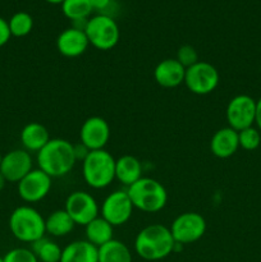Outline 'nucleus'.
<instances>
[{"label":"nucleus","mask_w":261,"mask_h":262,"mask_svg":"<svg viewBox=\"0 0 261 262\" xmlns=\"http://www.w3.org/2000/svg\"><path fill=\"white\" fill-rule=\"evenodd\" d=\"M76 161L74 145L63 138H51L37 152L38 169L50 178H60L71 173Z\"/></svg>","instance_id":"1"},{"label":"nucleus","mask_w":261,"mask_h":262,"mask_svg":"<svg viewBox=\"0 0 261 262\" xmlns=\"http://www.w3.org/2000/svg\"><path fill=\"white\" fill-rule=\"evenodd\" d=\"M176 241L165 225L151 224L140 230L135 239V251L146 261H159L174 252Z\"/></svg>","instance_id":"2"},{"label":"nucleus","mask_w":261,"mask_h":262,"mask_svg":"<svg viewBox=\"0 0 261 262\" xmlns=\"http://www.w3.org/2000/svg\"><path fill=\"white\" fill-rule=\"evenodd\" d=\"M127 193L135 209L148 214L163 210L168 201L165 187L156 179L147 177H142L128 187Z\"/></svg>","instance_id":"3"},{"label":"nucleus","mask_w":261,"mask_h":262,"mask_svg":"<svg viewBox=\"0 0 261 262\" xmlns=\"http://www.w3.org/2000/svg\"><path fill=\"white\" fill-rule=\"evenodd\" d=\"M82 176L91 188H106L115 179V159L105 148L90 151L82 161Z\"/></svg>","instance_id":"4"},{"label":"nucleus","mask_w":261,"mask_h":262,"mask_svg":"<svg viewBox=\"0 0 261 262\" xmlns=\"http://www.w3.org/2000/svg\"><path fill=\"white\" fill-rule=\"evenodd\" d=\"M9 229L18 241L32 245L45 237V219L31 206H19L9 216Z\"/></svg>","instance_id":"5"},{"label":"nucleus","mask_w":261,"mask_h":262,"mask_svg":"<svg viewBox=\"0 0 261 262\" xmlns=\"http://www.w3.org/2000/svg\"><path fill=\"white\" fill-rule=\"evenodd\" d=\"M90 45L97 50L106 51L117 46L120 38V30L112 15L96 14L90 17L84 28Z\"/></svg>","instance_id":"6"},{"label":"nucleus","mask_w":261,"mask_h":262,"mask_svg":"<svg viewBox=\"0 0 261 262\" xmlns=\"http://www.w3.org/2000/svg\"><path fill=\"white\" fill-rule=\"evenodd\" d=\"M184 84L194 95H209L219 84V72L207 61H197L186 69Z\"/></svg>","instance_id":"7"},{"label":"nucleus","mask_w":261,"mask_h":262,"mask_svg":"<svg viewBox=\"0 0 261 262\" xmlns=\"http://www.w3.org/2000/svg\"><path fill=\"white\" fill-rule=\"evenodd\" d=\"M170 232L176 243L189 245L204 237L206 232V220L199 212H183L174 219Z\"/></svg>","instance_id":"8"},{"label":"nucleus","mask_w":261,"mask_h":262,"mask_svg":"<svg viewBox=\"0 0 261 262\" xmlns=\"http://www.w3.org/2000/svg\"><path fill=\"white\" fill-rule=\"evenodd\" d=\"M225 117L228 127L237 132L252 127L256 119V100L248 95H237L228 102Z\"/></svg>","instance_id":"9"},{"label":"nucleus","mask_w":261,"mask_h":262,"mask_svg":"<svg viewBox=\"0 0 261 262\" xmlns=\"http://www.w3.org/2000/svg\"><path fill=\"white\" fill-rule=\"evenodd\" d=\"M64 210L73 219L76 225L86 227L90 222L96 219L100 214V207L94 196L84 191L72 192L66 200Z\"/></svg>","instance_id":"10"},{"label":"nucleus","mask_w":261,"mask_h":262,"mask_svg":"<svg viewBox=\"0 0 261 262\" xmlns=\"http://www.w3.org/2000/svg\"><path fill=\"white\" fill-rule=\"evenodd\" d=\"M133 209L127 191H114L102 201L100 214L113 227H119L130 219Z\"/></svg>","instance_id":"11"},{"label":"nucleus","mask_w":261,"mask_h":262,"mask_svg":"<svg viewBox=\"0 0 261 262\" xmlns=\"http://www.w3.org/2000/svg\"><path fill=\"white\" fill-rule=\"evenodd\" d=\"M51 179L41 169H32L27 176L18 182V194L27 204L41 201L51 189Z\"/></svg>","instance_id":"12"},{"label":"nucleus","mask_w":261,"mask_h":262,"mask_svg":"<svg viewBox=\"0 0 261 262\" xmlns=\"http://www.w3.org/2000/svg\"><path fill=\"white\" fill-rule=\"evenodd\" d=\"M32 169V156L25 148L9 151L3 155V160L0 163V173L7 179V182H10V183H18Z\"/></svg>","instance_id":"13"},{"label":"nucleus","mask_w":261,"mask_h":262,"mask_svg":"<svg viewBox=\"0 0 261 262\" xmlns=\"http://www.w3.org/2000/svg\"><path fill=\"white\" fill-rule=\"evenodd\" d=\"M82 145L90 151L104 150L110 140V127L101 117H90L82 124L79 130Z\"/></svg>","instance_id":"14"},{"label":"nucleus","mask_w":261,"mask_h":262,"mask_svg":"<svg viewBox=\"0 0 261 262\" xmlns=\"http://www.w3.org/2000/svg\"><path fill=\"white\" fill-rule=\"evenodd\" d=\"M90 46L84 31L69 27L59 33L56 38V49L59 53L67 58H77L82 55Z\"/></svg>","instance_id":"15"},{"label":"nucleus","mask_w":261,"mask_h":262,"mask_svg":"<svg viewBox=\"0 0 261 262\" xmlns=\"http://www.w3.org/2000/svg\"><path fill=\"white\" fill-rule=\"evenodd\" d=\"M186 68L176 58L164 59L154 71V78L156 83L165 89H174L184 83Z\"/></svg>","instance_id":"16"},{"label":"nucleus","mask_w":261,"mask_h":262,"mask_svg":"<svg viewBox=\"0 0 261 262\" xmlns=\"http://www.w3.org/2000/svg\"><path fill=\"white\" fill-rule=\"evenodd\" d=\"M240 148L238 132L230 127L220 128L214 133L210 141V150L212 155L219 159H228L234 155Z\"/></svg>","instance_id":"17"},{"label":"nucleus","mask_w":261,"mask_h":262,"mask_svg":"<svg viewBox=\"0 0 261 262\" xmlns=\"http://www.w3.org/2000/svg\"><path fill=\"white\" fill-rule=\"evenodd\" d=\"M60 262H99V248L89 241H74L61 251Z\"/></svg>","instance_id":"18"},{"label":"nucleus","mask_w":261,"mask_h":262,"mask_svg":"<svg viewBox=\"0 0 261 262\" xmlns=\"http://www.w3.org/2000/svg\"><path fill=\"white\" fill-rule=\"evenodd\" d=\"M50 140L48 128L40 123H28L20 130V142L28 152H38Z\"/></svg>","instance_id":"19"},{"label":"nucleus","mask_w":261,"mask_h":262,"mask_svg":"<svg viewBox=\"0 0 261 262\" xmlns=\"http://www.w3.org/2000/svg\"><path fill=\"white\" fill-rule=\"evenodd\" d=\"M142 178V165L140 160L132 155H123L115 160V179L123 186L130 187Z\"/></svg>","instance_id":"20"},{"label":"nucleus","mask_w":261,"mask_h":262,"mask_svg":"<svg viewBox=\"0 0 261 262\" xmlns=\"http://www.w3.org/2000/svg\"><path fill=\"white\" fill-rule=\"evenodd\" d=\"M113 232H114V227L102 216H97L92 222L84 227V233H86V241L96 246L97 248L101 247L105 243L110 242L113 238Z\"/></svg>","instance_id":"21"},{"label":"nucleus","mask_w":261,"mask_h":262,"mask_svg":"<svg viewBox=\"0 0 261 262\" xmlns=\"http://www.w3.org/2000/svg\"><path fill=\"white\" fill-rule=\"evenodd\" d=\"M74 227L76 223L64 209L53 211L45 219L46 233L53 237H66L74 229Z\"/></svg>","instance_id":"22"},{"label":"nucleus","mask_w":261,"mask_h":262,"mask_svg":"<svg viewBox=\"0 0 261 262\" xmlns=\"http://www.w3.org/2000/svg\"><path fill=\"white\" fill-rule=\"evenodd\" d=\"M99 262H132V253L127 245L112 239L99 247Z\"/></svg>","instance_id":"23"},{"label":"nucleus","mask_w":261,"mask_h":262,"mask_svg":"<svg viewBox=\"0 0 261 262\" xmlns=\"http://www.w3.org/2000/svg\"><path fill=\"white\" fill-rule=\"evenodd\" d=\"M61 251L58 243L46 239L45 237L32 243V252L40 262H60Z\"/></svg>","instance_id":"24"},{"label":"nucleus","mask_w":261,"mask_h":262,"mask_svg":"<svg viewBox=\"0 0 261 262\" xmlns=\"http://www.w3.org/2000/svg\"><path fill=\"white\" fill-rule=\"evenodd\" d=\"M61 12L72 22L79 19H89L94 12L90 0H64L61 3Z\"/></svg>","instance_id":"25"},{"label":"nucleus","mask_w":261,"mask_h":262,"mask_svg":"<svg viewBox=\"0 0 261 262\" xmlns=\"http://www.w3.org/2000/svg\"><path fill=\"white\" fill-rule=\"evenodd\" d=\"M10 35L14 37H25L32 31L33 18L27 12H17L8 20Z\"/></svg>","instance_id":"26"},{"label":"nucleus","mask_w":261,"mask_h":262,"mask_svg":"<svg viewBox=\"0 0 261 262\" xmlns=\"http://www.w3.org/2000/svg\"><path fill=\"white\" fill-rule=\"evenodd\" d=\"M238 142L240 147L246 151H253L260 146L261 132L257 127H248L238 132Z\"/></svg>","instance_id":"27"},{"label":"nucleus","mask_w":261,"mask_h":262,"mask_svg":"<svg viewBox=\"0 0 261 262\" xmlns=\"http://www.w3.org/2000/svg\"><path fill=\"white\" fill-rule=\"evenodd\" d=\"M4 262H38L32 250L28 248H13L3 257Z\"/></svg>","instance_id":"28"},{"label":"nucleus","mask_w":261,"mask_h":262,"mask_svg":"<svg viewBox=\"0 0 261 262\" xmlns=\"http://www.w3.org/2000/svg\"><path fill=\"white\" fill-rule=\"evenodd\" d=\"M177 60L184 67V68H189L191 66L196 64L199 60V54H197L196 49L191 45H182L177 51Z\"/></svg>","instance_id":"29"},{"label":"nucleus","mask_w":261,"mask_h":262,"mask_svg":"<svg viewBox=\"0 0 261 262\" xmlns=\"http://www.w3.org/2000/svg\"><path fill=\"white\" fill-rule=\"evenodd\" d=\"M10 37H12V35H10L8 20L0 17V48H3L10 40Z\"/></svg>","instance_id":"30"},{"label":"nucleus","mask_w":261,"mask_h":262,"mask_svg":"<svg viewBox=\"0 0 261 262\" xmlns=\"http://www.w3.org/2000/svg\"><path fill=\"white\" fill-rule=\"evenodd\" d=\"M92 9L100 12V14H106V10L112 7L113 0H90Z\"/></svg>","instance_id":"31"},{"label":"nucleus","mask_w":261,"mask_h":262,"mask_svg":"<svg viewBox=\"0 0 261 262\" xmlns=\"http://www.w3.org/2000/svg\"><path fill=\"white\" fill-rule=\"evenodd\" d=\"M89 152H90L89 148H87L84 145H82L81 142H79V145H74V155H76L77 160L83 161L84 159H86V156L89 155Z\"/></svg>","instance_id":"32"},{"label":"nucleus","mask_w":261,"mask_h":262,"mask_svg":"<svg viewBox=\"0 0 261 262\" xmlns=\"http://www.w3.org/2000/svg\"><path fill=\"white\" fill-rule=\"evenodd\" d=\"M255 124L257 125V129L261 132V97L256 101V119Z\"/></svg>","instance_id":"33"},{"label":"nucleus","mask_w":261,"mask_h":262,"mask_svg":"<svg viewBox=\"0 0 261 262\" xmlns=\"http://www.w3.org/2000/svg\"><path fill=\"white\" fill-rule=\"evenodd\" d=\"M5 184H7V179H5L4 177H3V174L0 173V192H2L3 189H4Z\"/></svg>","instance_id":"34"},{"label":"nucleus","mask_w":261,"mask_h":262,"mask_svg":"<svg viewBox=\"0 0 261 262\" xmlns=\"http://www.w3.org/2000/svg\"><path fill=\"white\" fill-rule=\"evenodd\" d=\"M45 2L49 3V4H61L64 0H45Z\"/></svg>","instance_id":"35"},{"label":"nucleus","mask_w":261,"mask_h":262,"mask_svg":"<svg viewBox=\"0 0 261 262\" xmlns=\"http://www.w3.org/2000/svg\"><path fill=\"white\" fill-rule=\"evenodd\" d=\"M2 160H3V155H0V163H2Z\"/></svg>","instance_id":"36"},{"label":"nucleus","mask_w":261,"mask_h":262,"mask_svg":"<svg viewBox=\"0 0 261 262\" xmlns=\"http://www.w3.org/2000/svg\"><path fill=\"white\" fill-rule=\"evenodd\" d=\"M0 262H4V260H3V257H0Z\"/></svg>","instance_id":"37"}]
</instances>
